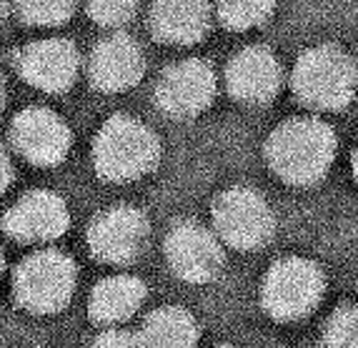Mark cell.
I'll return each instance as SVG.
<instances>
[{
  "mask_svg": "<svg viewBox=\"0 0 358 348\" xmlns=\"http://www.w3.org/2000/svg\"><path fill=\"white\" fill-rule=\"evenodd\" d=\"M336 156V133L313 118H291L271 133L266 158L278 178L310 186L329 173Z\"/></svg>",
  "mask_w": 358,
  "mask_h": 348,
  "instance_id": "obj_1",
  "label": "cell"
},
{
  "mask_svg": "<svg viewBox=\"0 0 358 348\" xmlns=\"http://www.w3.org/2000/svg\"><path fill=\"white\" fill-rule=\"evenodd\" d=\"M161 158V143L150 128L128 115H113L93 145V161L98 175L115 183L136 180L150 173Z\"/></svg>",
  "mask_w": 358,
  "mask_h": 348,
  "instance_id": "obj_2",
  "label": "cell"
},
{
  "mask_svg": "<svg viewBox=\"0 0 358 348\" xmlns=\"http://www.w3.org/2000/svg\"><path fill=\"white\" fill-rule=\"evenodd\" d=\"M358 68L334 45L306 50L293 68V90L308 108L341 110L356 96Z\"/></svg>",
  "mask_w": 358,
  "mask_h": 348,
  "instance_id": "obj_3",
  "label": "cell"
},
{
  "mask_svg": "<svg viewBox=\"0 0 358 348\" xmlns=\"http://www.w3.org/2000/svg\"><path fill=\"white\" fill-rule=\"evenodd\" d=\"M76 289V263L66 253H33L15 270V298L30 313H55Z\"/></svg>",
  "mask_w": 358,
  "mask_h": 348,
  "instance_id": "obj_4",
  "label": "cell"
},
{
  "mask_svg": "<svg viewBox=\"0 0 358 348\" xmlns=\"http://www.w3.org/2000/svg\"><path fill=\"white\" fill-rule=\"evenodd\" d=\"M323 273L306 259L275 261L263 281V308L275 321H296L308 316L323 296Z\"/></svg>",
  "mask_w": 358,
  "mask_h": 348,
  "instance_id": "obj_5",
  "label": "cell"
},
{
  "mask_svg": "<svg viewBox=\"0 0 358 348\" xmlns=\"http://www.w3.org/2000/svg\"><path fill=\"white\" fill-rule=\"evenodd\" d=\"M215 231L228 246L253 251L273 235V213L251 188H231L213 203Z\"/></svg>",
  "mask_w": 358,
  "mask_h": 348,
  "instance_id": "obj_6",
  "label": "cell"
},
{
  "mask_svg": "<svg viewBox=\"0 0 358 348\" xmlns=\"http://www.w3.org/2000/svg\"><path fill=\"white\" fill-rule=\"evenodd\" d=\"M148 240V221L131 205L103 210L88 229L90 253L103 263H131Z\"/></svg>",
  "mask_w": 358,
  "mask_h": 348,
  "instance_id": "obj_7",
  "label": "cell"
},
{
  "mask_svg": "<svg viewBox=\"0 0 358 348\" xmlns=\"http://www.w3.org/2000/svg\"><path fill=\"white\" fill-rule=\"evenodd\" d=\"M215 96V73L206 60H183L163 73L155 101L168 115L191 118L206 110Z\"/></svg>",
  "mask_w": 358,
  "mask_h": 348,
  "instance_id": "obj_8",
  "label": "cell"
},
{
  "mask_svg": "<svg viewBox=\"0 0 358 348\" xmlns=\"http://www.w3.org/2000/svg\"><path fill=\"white\" fill-rule=\"evenodd\" d=\"M10 138L15 150L33 166H58L71 150L66 120L48 108H28L15 115Z\"/></svg>",
  "mask_w": 358,
  "mask_h": 348,
  "instance_id": "obj_9",
  "label": "cell"
},
{
  "mask_svg": "<svg viewBox=\"0 0 358 348\" xmlns=\"http://www.w3.org/2000/svg\"><path fill=\"white\" fill-rule=\"evenodd\" d=\"M168 263L178 278L188 283H208L223 268L221 243L198 223L183 221L166 238Z\"/></svg>",
  "mask_w": 358,
  "mask_h": 348,
  "instance_id": "obj_10",
  "label": "cell"
},
{
  "mask_svg": "<svg viewBox=\"0 0 358 348\" xmlns=\"http://www.w3.org/2000/svg\"><path fill=\"white\" fill-rule=\"evenodd\" d=\"M80 68V55L66 38H45L20 50L18 71L25 83L45 93H63L73 85Z\"/></svg>",
  "mask_w": 358,
  "mask_h": 348,
  "instance_id": "obj_11",
  "label": "cell"
},
{
  "mask_svg": "<svg viewBox=\"0 0 358 348\" xmlns=\"http://www.w3.org/2000/svg\"><path fill=\"white\" fill-rule=\"evenodd\" d=\"M71 226L66 201L50 191H33L18 201L3 218L10 238L23 243H41L63 235Z\"/></svg>",
  "mask_w": 358,
  "mask_h": 348,
  "instance_id": "obj_12",
  "label": "cell"
},
{
  "mask_svg": "<svg viewBox=\"0 0 358 348\" xmlns=\"http://www.w3.org/2000/svg\"><path fill=\"white\" fill-rule=\"evenodd\" d=\"M90 80L103 93H120L143 78L145 58L136 41L128 36H110L101 41L90 55Z\"/></svg>",
  "mask_w": 358,
  "mask_h": 348,
  "instance_id": "obj_13",
  "label": "cell"
},
{
  "mask_svg": "<svg viewBox=\"0 0 358 348\" xmlns=\"http://www.w3.org/2000/svg\"><path fill=\"white\" fill-rule=\"evenodd\" d=\"M226 83L233 98L243 103H268L281 88V66L271 50L245 48L233 55L226 71Z\"/></svg>",
  "mask_w": 358,
  "mask_h": 348,
  "instance_id": "obj_14",
  "label": "cell"
},
{
  "mask_svg": "<svg viewBox=\"0 0 358 348\" xmlns=\"http://www.w3.org/2000/svg\"><path fill=\"white\" fill-rule=\"evenodd\" d=\"M208 0H155L150 10V28L155 38L173 45H188L208 33Z\"/></svg>",
  "mask_w": 358,
  "mask_h": 348,
  "instance_id": "obj_15",
  "label": "cell"
},
{
  "mask_svg": "<svg viewBox=\"0 0 358 348\" xmlns=\"http://www.w3.org/2000/svg\"><path fill=\"white\" fill-rule=\"evenodd\" d=\"M145 300V286L133 276H110L101 281L90 293V319L96 324H123Z\"/></svg>",
  "mask_w": 358,
  "mask_h": 348,
  "instance_id": "obj_16",
  "label": "cell"
},
{
  "mask_svg": "<svg viewBox=\"0 0 358 348\" xmlns=\"http://www.w3.org/2000/svg\"><path fill=\"white\" fill-rule=\"evenodd\" d=\"M138 338L143 348H196L198 326L185 308L168 306L150 313Z\"/></svg>",
  "mask_w": 358,
  "mask_h": 348,
  "instance_id": "obj_17",
  "label": "cell"
},
{
  "mask_svg": "<svg viewBox=\"0 0 358 348\" xmlns=\"http://www.w3.org/2000/svg\"><path fill=\"white\" fill-rule=\"evenodd\" d=\"M275 0H218V15L231 30H248L266 23Z\"/></svg>",
  "mask_w": 358,
  "mask_h": 348,
  "instance_id": "obj_18",
  "label": "cell"
},
{
  "mask_svg": "<svg viewBox=\"0 0 358 348\" xmlns=\"http://www.w3.org/2000/svg\"><path fill=\"white\" fill-rule=\"evenodd\" d=\"M20 18L30 25H60L76 10V0H15Z\"/></svg>",
  "mask_w": 358,
  "mask_h": 348,
  "instance_id": "obj_19",
  "label": "cell"
},
{
  "mask_svg": "<svg viewBox=\"0 0 358 348\" xmlns=\"http://www.w3.org/2000/svg\"><path fill=\"white\" fill-rule=\"evenodd\" d=\"M323 348H358V308L343 306L323 328Z\"/></svg>",
  "mask_w": 358,
  "mask_h": 348,
  "instance_id": "obj_20",
  "label": "cell"
},
{
  "mask_svg": "<svg viewBox=\"0 0 358 348\" xmlns=\"http://www.w3.org/2000/svg\"><path fill=\"white\" fill-rule=\"evenodd\" d=\"M138 0H88V15L103 28H120L136 15Z\"/></svg>",
  "mask_w": 358,
  "mask_h": 348,
  "instance_id": "obj_21",
  "label": "cell"
},
{
  "mask_svg": "<svg viewBox=\"0 0 358 348\" xmlns=\"http://www.w3.org/2000/svg\"><path fill=\"white\" fill-rule=\"evenodd\" d=\"M90 348H143L141 346V338L126 333V331H106L93 341Z\"/></svg>",
  "mask_w": 358,
  "mask_h": 348,
  "instance_id": "obj_22",
  "label": "cell"
},
{
  "mask_svg": "<svg viewBox=\"0 0 358 348\" xmlns=\"http://www.w3.org/2000/svg\"><path fill=\"white\" fill-rule=\"evenodd\" d=\"M10 178H13L10 161H8V156L0 150V196H3V193H6V188L10 186Z\"/></svg>",
  "mask_w": 358,
  "mask_h": 348,
  "instance_id": "obj_23",
  "label": "cell"
},
{
  "mask_svg": "<svg viewBox=\"0 0 358 348\" xmlns=\"http://www.w3.org/2000/svg\"><path fill=\"white\" fill-rule=\"evenodd\" d=\"M353 175L358 180V145H356V153H353Z\"/></svg>",
  "mask_w": 358,
  "mask_h": 348,
  "instance_id": "obj_24",
  "label": "cell"
},
{
  "mask_svg": "<svg viewBox=\"0 0 358 348\" xmlns=\"http://www.w3.org/2000/svg\"><path fill=\"white\" fill-rule=\"evenodd\" d=\"M3 20H6V0H0V28H3Z\"/></svg>",
  "mask_w": 358,
  "mask_h": 348,
  "instance_id": "obj_25",
  "label": "cell"
},
{
  "mask_svg": "<svg viewBox=\"0 0 358 348\" xmlns=\"http://www.w3.org/2000/svg\"><path fill=\"white\" fill-rule=\"evenodd\" d=\"M3 103H6V93H3V83H0V113H3Z\"/></svg>",
  "mask_w": 358,
  "mask_h": 348,
  "instance_id": "obj_26",
  "label": "cell"
},
{
  "mask_svg": "<svg viewBox=\"0 0 358 348\" xmlns=\"http://www.w3.org/2000/svg\"><path fill=\"white\" fill-rule=\"evenodd\" d=\"M3 268H6V261H3V253H0V273H3Z\"/></svg>",
  "mask_w": 358,
  "mask_h": 348,
  "instance_id": "obj_27",
  "label": "cell"
},
{
  "mask_svg": "<svg viewBox=\"0 0 358 348\" xmlns=\"http://www.w3.org/2000/svg\"><path fill=\"white\" fill-rule=\"evenodd\" d=\"M215 348H231V346H215Z\"/></svg>",
  "mask_w": 358,
  "mask_h": 348,
  "instance_id": "obj_28",
  "label": "cell"
}]
</instances>
